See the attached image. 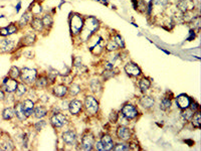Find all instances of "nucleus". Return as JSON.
I'll list each match as a JSON object with an SVG mask.
<instances>
[{"label": "nucleus", "instance_id": "1", "mask_svg": "<svg viewBox=\"0 0 201 151\" xmlns=\"http://www.w3.org/2000/svg\"><path fill=\"white\" fill-rule=\"evenodd\" d=\"M84 30L82 32V38L84 40H87L89 36L94 33V31L99 27V21L94 17H89L85 20V23H84Z\"/></svg>", "mask_w": 201, "mask_h": 151}, {"label": "nucleus", "instance_id": "2", "mask_svg": "<svg viewBox=\"0 0 201 151\" xmlns=\"http://www.w3.org/2000/svg\"><path fill=\"white\" fill-rule=\"evenodd\" d=\"M84 26L83 18L79 15H72L71 18V29L74 34H78L80 32Z\"/></svg>", "mask_w": 201, "mask_h": 151}, {"label": "nucleus", "instance_id": "3", "mask_svg": "<svg viewBox=\"0 0 201 151\" xmlns=\"http://www.w3.org/2000/svg\"><path fill=\"white\" fill-rule=\"evenodd\" d=\"M20 75H21V79L25 82H27V83H32L36 79V71L32 70V68H23L22 71L20 72Z\"/></svg>", "mask_w": 201, "mask_h": 151}, {"label": "nucleus", "instance_id": "4", "mask_svg": "<svg viewBox=\"0 0 201 151\" xmlns=\"http://www.w3.org/2000/svg\"><path fill=\"white\" fill-rule=\"evenodd\" d=\"M85 105V108H87L88 112L91 114H96L98 112V109H99V104H98L97 100L92 96L87 97Z\"/></svg>", "mask_w": 201, "mask_h": 151}, {"label": "nucleus", "instance_id": "5", "mask_svg": "<svg viewBox=\"0 0 201 151\" xmlns=\"http://www.w3.org/2000/svg\"><path fill=\"white\" fill-rule=\"evenodd\" d=\"M122 114H123L124 117H126L127 119H134V118H136L138 112H137L136 108L133 105L128 104V105H125L123 107Z\"/></svg>", "mask_w": 201, "mask_h": 151}, {"label": "nucleus", "instance_id": "6", "mask_svg": "<svg viewBox=\"0 0 201 151\" xmlns=\"http://www.w3.org/2000/svg\"><path fill=\"white\" fill-rule=\"evenodd\" d=\"M17 82L15 81V79H12V78H6L3 82V86L4 89L7 93H12L15 92L17 89Z\"/></svg>", "mask_w": 201, "mask_h": 151}, {"label": "nucleus", "instance_id": "7", "mask_svg": "<svg viewBox=\"0 0 201 151\" xmlns=\"http://www.w3.org/2000/svg\"><path fill=\"white\" fill-rule=\"evenodd\" d=\"M66 123V118L65 115H62L61 113L58 114H54L51 118V124L53 125L54 127L57 128H61L63 125Z\"/></svg>", "mask_w": 201, "mask_h": 151}, {"label": "nucleus", "instance_id": "8", "mask_svg": "<svg viewBox=\"0 0 201 151\" xmlns=\"http://www.w3.org/2000/svg\"><path fill=\"white\" fill-rule=\"evenodd\" d=\"M125 71L129 76L132 77H138L141 74V71L139 67L137 64H133V63H128L125 66Z\"/></svg>", "mask_w": 201, "mask_h": 151}, {"label": "nucleus", "instance_id": "9", "mask_svg": "<svg viewBox=\"0 0 201 151\" xmlns=\"http://www.w3.org/2000/svg\"><path fill=\"white\" fill-rule=\"evenodd\" d=\"M82 102L79 101V100H72L70 105H68V109H70V112L72 115H76L79 114L80 110H82Z\"/></svg>", "mask_w": 201, "mask_h": 151}, {"label": "nucleus", "instance_id": "10", "mask_svg": "<svg viewBox=\"0 0 201 151\" xmlns=\"http://www.w3.org/2000/svg\"><path fill=\"white\" fill-rule=\"evenodd\" d=\"M176 103L179 108H181V109H186L190 106V99L188 96L186 95H180L177 100H176Z\"/></svg>", "mask_w": 201, "mask_h": 151}, {"label": "nucleus", "instance_id": "11", "mask_svg": "<svg viewBox=\"0 0 201 151\" xmlns=\"http://www.w3.org/2000/svg\"><path fill=\"white\" fill-rule=\"evenodd\" d=\"M117 134H118V137L122 140H128L131 136L129 129L125 126H120L117 131Z\"/></svg>", "mask_w": 201, "mask_h": 151}, {"label": "nucleus", "instance_id": "12", "mask_svg": "<svg viewBox=\"0 0 201 151\" xmlns=\"http://www.w3.org/2000/svg\"><path fill=\"white\" fill-rule=\"evenodd\" d=\"M62 138H63V141H65L67 145H71L72 143H75L76 137H75V133L74 131L70 130V131H66L63 133Z\"/></svg>", "mask_w": 201, "mask_h": 151}, {"label": "nucleus", "instance_id": "13", "mask_svg": "<svg viewBox=\"0 0 201 151\" xmlns=\"http://www.w3.org/2000/svg\"><path fill=\"white\" fill-rule=\"evenodd\" d=\"M94 145V137L92 135H85L83 138V148L85 150H91Z\"/></svg>", "mask_w": 201, "mask_h": 151}, {"label": "nucleus", "instance_id": "14", "mask_svg": "<svg viewBox=\"0 0 201 151\" xmlns=\"http://www.w3.org/2000/svg\"><path fill=\"white\" fill-rule=\"evenodd\" d=\"M102 144L103 146H104V148L105 150H111V149H113V140H112V138H111V136L109 135H104L102 137Z\"/></svg>", "mask_w": 201, "mask_h": 151}, {"label": "nucleus", "instance_id": "15", "mask_svg": "<svg viewBox=\"0 0 201 151\" xmlns=\"http://www.w3.org/2000/svg\"><path fill=\"white\" fill-rule=\"evenodd\" d=\"M12 47H13V41L11 40H6V38H4V40H0V50L2 51H8V50H10Z\"/></svg>", "mask_w": 201, "mask_h": 151}, {"label": "nucleus", "instance_id": "16", "mask_svg": "<svg viewBox=\"0 0 201 151\" xmlns=\"http://www.w3.org/2000/svg\"><path fill=\"white\" fill-rule=\"evenodd\" d=\"M67 93V88L65 85H58L53 89V94L58 98L63 97Z\"/></svg>", "mask_w": 201, "mask_h": 151}, {"label": "nucleus", "instance_id": "17", "mask_svg": "<svg viewBox=\"0 0 201 151\" xmlns=\"http://www.w3.org/2000/svg\"><path fill=\"white\" fill-rule=\"evenodd\" d=\"M23 108H24V112H25V115L27 116H30L33 112V108H34V103L31 100H25L23 103Z\"/></svg>", "mask_w": 201, "mask_h": 151}, {"label": "nucleus", "instance_id": "18", "mask_svg": "<svg viewBox=\"0 0 201 151\" xmlns=\"http://www.w3.org/2000/svg\"><path fill=\"white\" fill-rule=\"evenodd\" d=\"M140 103H141V105H142L144 108H150V107H152V106L154 105V103H155V101H154V99L151 98V97L145 96V97L141 98Z\"/></svg>", "mask_w": 201, "mask_h": 151}, {"label": "nucleus", "instance_id": "19", "mask_svg": "<svg viewBox=\"0 0 201 151\" xmlns=\"http://www.w3.org/2000/svg\"><path fill=\"white\" fill-rule=\"evenodd\" d=\"M15 114L16 116L18 117V119L20 120H24L26 118V115H25V112H24V108H23V104H17L15 106Z\"/></svg>", "mask_w": 201, "mask_h": 151}, {"label": "nucleus", "instance_id": "20", "mask_svg": "<svg viewBox=\"0 0 201 151\" xmlns=\"http://www.w3.org/2000/svg\"><path fill=\"white\" fill-rule=\"evenodd\" d=\"M31 27L34 30H37V31H41L43 29V23H42V20L39 18H34L31 21Z\"/></svg>", "mask_w": 201, "mask_h": 151}, {"label": "nucleus", "instance_id": "21", "mask_svg": "<svg viewBox=\"0 0 201 151\" xmlns=\"http://www.w3.org/2000/svg\"><path fill=\"white\" fill-rule=\"evenodd\" d=\"M34 115H35L36 118H42L46 115V109L42 106H38L35 108L34 110Z\"/></svg>", "mask_w": 201, "mask_h": 151}, {"label": "nucleus", "instance_id": "22", "mask_svg": "<svg viewBox=\"0 0 201 151\" xmlns=\"http://www.w3.org/2000/svg\"><path fill=\"white\" fill-rule=\"evenodd\" d=\"M14 114H15V111L12 109V108H6V109L3 111L2 116H3V119L10 120L14 116Z\"/></svg>", "mask_w": 201, "mask_h": 151}, {"label": "nucleus", "instance_id": "23", "mask_svg": "<svg viewBox=\"0 0 201 151\" xmlns=\"http://www.w3.org/2000/svg\"><path fill=\"white\" fill-rule=\"evenodd\" d=\"M193 119H192V124H193V126L196 127V128H199L200 125H201V116H200V113L199 112H196L194 116H192Z\"/></svg>", "mask_w": 201, "mask_h": 151}, {"label": "nucleus", "instance_id": "24", "mask_svg": "<svg viewBox=\"0 0 201 151\" xmlns=\"http://www.w3.org/2000/svg\"><path fill=\"white\" fill-rule=\"evenodd\" d=\"M34 40H35V34H33V33H29L26 36L23 37V44L26 45L33 44Z\"/></svg>", "mask_w": 201, "mask_h": 151}, {"label": "nucleus", "instance_id": "25", "mask_svg": "<svg viewBox=\"0 0 201 151\" xmlns=\"http://www.w3.org/2000/svg\"><path fill=\"white\" fill-rule=\"evenodd\" d=\"M151 83L148 79H142L140 81V89L142 91H147L149 88H150Z\"/></svg>", "mask_w": 201, "mask_h": 151}, {"label": "nucleus", "instance_id": "26", "mask_svg": "<svg viewBox=\"0 0 201 151\" xmlns=\"http://www.w3.org/2000/svg\"><path fill=\"white\" fill-rule=\"evenodd\" d=\"M184 111L182 112V117L184 118L185 120H191L192 119V116H193V112L194 111H192L191 109H188V108H186V109H183Z\"/></svg>", "mask_w": 201, "mask_h": 151}, {"label": "nucleus", "instance_id": "27", "mask_svg": "<svg viewBox=\"0 0 201 151\" xmlns=\"http://www.w3.org/2000/svg\"><path fill=\"white\" fill-rule=\"evenodd\" d=\"M9 76L12 78V79H17V78L20 76V71L18 70V68L12 67L10 72H9Z\"/></svg>", "mask_w": 201, "mask_h": 151}, {"label": "nucleus", "instance_id": "28", "mask_svg": "<svg viewBox=\"0 0 201 151\" xmlns=\"http://www.w3.org/2000/svg\"><path fill=\"white\" fill-rule=\"evenodd\" d=\"M26 92V87L23 84H18L17 85V89H16V95L17 96H22L24 93Z\"/></svg>", "mask_w": 201, "mask_h": 151}, {"label": "nucleus", "instance_id": "29", "mask_svg": "<svg viewBox=\"0 0 201 151\" xmlns=\"http://www.w3.org/2000/svg\"><path fill=\"white\" fill-rule=\"evenodd\" d=\"M41 20H42V23H43V26L48 27L53 24V18H51L50 15H44Z\"/></svg>", "mask_w": 201, "mask_h": 151}, {"label": "nucleus", "instance_id": "30", "mask_svg": "<svg viewBox=\"0 0 201 151\" xmlns=\"http://www.w3.org/2000/svg\"><path fill=\"white\" fill-rule=\"evenodd\" d=\"M30 19V14L28 13V12H26V13H24L22 15V17H21V19L19 20V24H20V26H23V25H25L27 22H28V20Z\"/></svg>", "mask_w": 201, "mask_h": 151}, {"label": "nucleus", "instance_id": "31", "mask_svg": "<svg viewBox=\"0 0 201 151\" xmlns=\"http://www.w3.org/2000/svg\"><path fill=\"white\" fill-rule=\"evenodd\" d=\"M48 85V79L45 77H41L38 79V81H36V86L37 87H40V88H43L45 86Z\"/></svg>", "mask_w": 201, "mask_h": 151}, {"label": "nucleus", "instance_id": "32", "mask_svg": "<svg viewBox=\"0 0 201 151\" xmlns=\"http://www.w3.org/2000/svg\"><path fill=\"white\" fill-rule=\"evenodd\" d=\"M170 106H171V101L168 100V99H163L161 102L160 108L162 110H167L168 108H170Z\"/></svg>", "mask_w": 201, "mask_h": 151}, {"label": "nucleus", "instance_id": "33", "mask_svg": "<svg viewBox=\"0 0 201 151\" xmlns=\"http://www.w3.org/2000/svg\"><path fill=\"white\" fill-rule=\"evenodd\" d=\"M113 149L116 150V151H119V150L126 151V150H129V145L124 144V143H120V144H117L115 147H113Z\"/></svg>", "mask_w": 201, "mask_h": 151}, {"label": "nucleus", "instance_id": "34", "mask_svg": "<svg viewBox=\"0 0 201 151\" xmlns=\"http://www.w3.org/2000/svg\"><path fill=\"white\" fill-rule=\"evenodd\" d=\"M70 91H71V95H76V94L80 93V88L79 85L72 84V85L71 86V88H70Z\"/></svg>", "mask_w": 201, "mask_h": 151}, {"label": "nucleus", "instance_id": "35", "mask_svg": "<svg viewBox=\"0 0 201 151\" xmlns=\"http://www.w3.org/2000/svg\"><path fill=\"white\" fill-rule=\"evenodd\" d=\"M178 7L180 8V10H182V11L185 12V11L187 10V8H188L187 2L185 1V0H181V1L178 3Z\"/></svg>", "mask_w": 201, "mask_h": 151}, {"label": "nucleus", "instance_id": "36", "mask_svg": "<svg viewBox=\"0 0 201 151\" xmlns=\"http://www.w3.org/2000/svg\"><path fill=\"white\" fill-rule=\"evenodd\" d=\"M117 44V45L118 46H121V47H124V41H123V40H122V37L120 36V35H116L114 37V40H113Z\"/></svg>", "mask_w": 201, "mask_h": 151}, {"label": "nucleus", "instance_id": "37", "mask_svg": "<svg viewBox=\"0 0 201 151\" xmlns=\"http://www.w3.org/2000/svg\"><path fill=\"white\" fill-rule=\"evenodd\" d=\"M117 47H119V46L117 45V44L114 40H111L108 44V45H107L108 50H117Z\"/></svg>", "mask_w": 201, "mask_h": 151}, {"label": "nucleus", "instance_id": "38", "mask_svg": "<svg viewBox=\"0 0 201 151\" xmlns=\"http://www.w3.org/2000/svg\"><path fill=\"white\" fill-rule=\"evenodd\" d=\"M41 6L40 5H38V4H35L34 5V8H32L31 9V11H32V13H34V14H38V13H40L41 12Z\"/></svg>", "mask_w": 201, "mask_h": 151}, {"label": "nucleus", "instance_id": "39", "mask_svg": "<svg viewBox=\"0 0 201 151\" xmlns=\"http://www.w3.org/2000/svg\"><path fill=\"white\" fill-rule=\"evenodd\" d=\"M7 29H8V34H13V33H15L17 31L16 26H15V25H13V24L9 25V26L7 27Z\"/></svg>", "mask_w": 201, "mask_h": 151}, {"label": "nucleus", "instance_id": "40", "mask_svg": "<svg viewBox=\"0 0 201 151\" xmlns=\"http://www.w3.org/2000/svg\"><path fill=\"white\" fill-rule=\"evenodd\" d=\"M0 35H2V36L9 35V34H8V29H7V27H4V28L0 29Z\"/></svg>", "mask_w": 201, "mask_h": 151}, {"label": "nucleus", "instance_id": "41", "mask_svg": "<svg viewBox=\"0 0 201 151\" xmlns=\"http://www.w3.org/2000/svg\"><path fill=\"white\" fill-rule=\"evenodd\" d=\"M111 121L112 122H117V120H118V115H117V113L116 112H113L112 114H111Z\"/></svg>", "mask_w": 201, "mask_h": 151}, {"label": "nucleus", "instance_id": "42", "mask_svg": "<svg viewBox=\"0 0 201 151\" xmlns=\"http://www.w3.org/2000/svg\"><path fill=\"white\" fill-rule=\"evenodd\" d=\"M96 148H97V150H100V151H104V150H105L104 146H103V144H102L101 141L97 142V143H96Z\"/></svg>", "mask_w": 201, "mask_h": 151}, {"label": "nucleus", "instance_id": "43", "mask_svg": "<svg viewBox=\"0 0 201 151\" xmlns=\"http://www.w3.org/2000/svg\"><path fill=\"white\" fill-rule=\"evenodd\" d=\"M155 4H158V5H165L167 3V0H155Z\"/></svg>", "mask_w": 201, "mask_h": 151}, {"label": "nucleus", "instance_id": "44", "mask_svg": "<svg viewBox=\"0 0 201 151\" xmlns=\"http://www.w3.org/2000/svg\"><path fill=\"white\" fill-rule=\"evenodd\" d=\"M113 67H114L113 63H108V64H106V66H105V68H107V70H112Z\"/></svg>", "mask_w": 201, "mask_h": 151}, {"label": "nucleus", "instance_id": "45", "mask_svg": "<svg viewBox=\"0 0 201 151\" xmlns=\"http://www.w3.org/2000/svg\"><path fill=\"white\" fill-rule=\"evenodd\" d=\"M44 125H45V123L43 122V121H42V122H41V125H40V123H38V124H36V129H37V130H38V129H39V127H40V130H41V128H42V127H43V126H44Z\"/></svg>", "mask_w": 201, "mask_h": 151}, {"label": "nucleus", "instance_id": "46", "mask_svg": "<svg viewBox=\"0 0 201 151\" xmlns=\"http://www.w3.org/2000/svg\"><path fill=\"white\" fill-rule=\"evenodd\" d=\"M4 98H5V95H4V92L2 90H0V101L4 100Z\"/></svg>", "mask_w": 201, "mask_h": 151}, {"label": "nucleus", "instance_id": "47", "mask_svg": "<svg viewBox=\"0 0 201 151\" xmlns=\"http://www.w3.org/2000/svg\"><path fill=\"white\" fill-rule=\"evenodd\" d=\"M20 5H21V4H20V3H18V5H17V8H16V11H17V12H18V11H19V9H20Z\"/></svg>", "mask_w": 201, "mask_h": 151}]
</instances>
